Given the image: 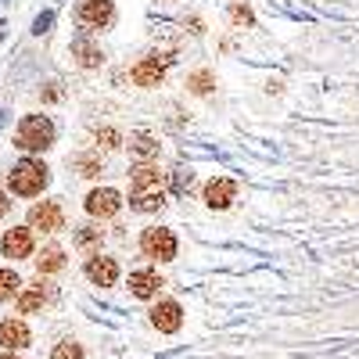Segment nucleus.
Listing matches in <instances>:
<instances>
[{
  "label": "nucleus",
  "mask_w": 359,
  "mask_h": 359,
  "mask_svg": "<svg viewBox=\"0 0 359 359\" xmlns=\"http://www.w3.org/2000/svg\"><path fill=\"white\" fill-rule=\"evenodd\" d=\"M47 184H50V169H47L43 162H36V158H22V162H15V169L8 172V187H11V194H18V198H36Z\"/></svg>",
  "instance_id": "f257e3e1"
},
{
  "label": "nucleus",
  "mask_w": 359,
  "mask_h": 359,
  "mask_svg": "<svg viewBox=\"0 0 359 359\" xmlns=\"http://www.w3.org/2000/svg\"><path fill=\"white\" fill-rule=\"evenodd\" d=\"M54 144V123L47 115H25L15 130V147L18 151H47Z\"/></svg>",
  "instance_id": "f03ea898"
},
{
  "label": "nucleus",
  "mask_w": 359,
  "mask_h": 359,
  "mask_svg": "<svg viewBox=\"0 0 359 359\" xmlns=\"http://www.w3.org/2000/svg\"><path fill=\"white\" fill-rule=\"evenodd\" d=\"M140 252L144 259H155V262H172L180 252V241L169 226H144L140 230Z\"/></svg>",
  "instance_id": "7ed1b4c3"
},
{
  "label": "nucleus",
  "mask_w": 359,
  "mask_h": 359,
  "mask_svg": "<svg viewBox=\"0 0 359 359\" xmlns=\"http://www.w3.org/2000/svg\"><path fill=\"white\" fill-rule=\"evenodd\" d=\"M169 69H172V54H169V50L147 54V57H140V62L130 69V79H133L137 86H144V90H151V86H158V83L165 79Z\"/></svg>",
  "instance_id": "20e7f679"
},
{
  "label": "nucleus",
  "mask_w": 359,
  "mask_h": 359,
  "mask_svg": "<svg viewBox=\"0 0 359 359\" xmlns=\"http://www.w3.org/2000/svg\"><path fill=\"white\" fill-rule=\"evenodd\" d=\"M54 302V287L40 277V280H33V284H22V291L15 294V309H18V316H33V313H40L43 306H50Z\"/></svg>",
  "instance_id": "39448f33"
},
{
  "label": "nucleus",
  "mask_w": 359,
  "mask_h": 359,
  "mask_svg": "<svg viewBox=\"0 0 359 359\" xmlns=\"http://www.w3.org/2000/svg\"><path fill=\"white\" fill-rule=\"evenodd\" d=\"M151 327L158 334H176L180 327H184V306L176 302V298H155V306H151Z\"/></svg>",
  "instance_id": "423d86ee"
},
{
  "label": "nucleus",
  "mask_w": 359,
  "mask_h": 359,
  "mask_svg": "<svg viewBox=\"0 0 359 359\" xmlns=\"http://www.w3.org/2000/svg\"><path fill=\"white\" fill-rule=\"evenodd\" d=\"M29 230H40V233H57L65 230V208L57 201H40L29 208Z\"/></svg>",
  "instance_id": "0eeeda50"
},
{
  "label": "nucleus",
  "mask_w": 359,
  "mask_h": 359,
  "mask_svg": "<svg viewBox=\"0 0 359 359\" xmlns=\"http://www.w3.org/2000/svg\"><path fill=\"white\" fill-rule=\"evenodd\" d=\"M83 273H86V280L94 284V287H115L118 284V259L94 252V255L83 262Z\"/></svg>",
  "instance_id": "6e6552de"
},
{
  "label": "nucleus",
  "mask_w": 359,
  "mask_h": 359,
  "mask_svg": "<svg viewBox=\"0 0 359 359\" xmlns=\"http://www.w3.org/2000/svg\"><path fill=\"white\" fill-rule=\"evenodd\" d=\"M83 208H86L94 219H111L118 208H123V194H118L115 187H94V191L86 194Z\"/></svg>",
  "instance_id": "1a4fd4ad"
},
{
  "label": "nucleus",
  "mask_w": 359,
  "mask_h": 359,
  "mask_svg": "<svg viewBox=\"0 0 359 359\" xmlns=\"http://www.w3.org/2000/svg\"><path fill=\"white\" fill-rule=\"evenodd\" d=\"M115 18V4L111 0H79L76 4V22L86 29H104Z\"/></svg>",
  "instance_id": "9d476101"
},
{
  "label": "nucleus",
  "mask_w": 359,
  "mask_h": 359,
  "mask_svg": "<svg viewBox=\"0 0 359 359\" xmlns=\"http://www.w3.org/2000/svg\"><path fill=\"white\" fill-rule=\"evenodd\" d=\"M0 345H4V352L29 348V345H33V331H29V323H25L22 316H8V320H0Z\"/></svg>",
  "instance_id": "9b49d317"
},
{
  "label": "nucleus",
  "mask_w": 359,
  "mask_h": 359,
  "mask_svg": "<svg viewBox=\"0 0 359 359\" xmlns=\"http://www.w3.org/2000/svg\"><path fill=\"white\" fill-rule=\"evenodd\" d=\"M33 230L29 226H11L4 230V237H0V252H4V259H29L33 255Z\"/></svg>",
  "instance_id": "f8f14e48"
},
{
  "label": "nucleus",
  "mask_w": 359,
  "mask_h": 359,
  "mask_svg": "<svg viewBox=\"0 0 359 359\" xmlns=\"http://www.w3.org/2000/svg\"><path fill=\"white\" fill-rule=\"evenodd\" d=\"M162 287H165V280L158 277V269H133L130 273V294L140 298V302H155Z\"/></svg>",
  "instance_id": "ddd939ff"
},
{
  "label": "nucleus",
  "mask_w": 359,
  "mask_h": 359,
  "mask_svg": "<svg viewBox=\"0 0 359 359\" xmlns=\"http://www.w3.org/2000/svg\"><path fill=\"white\" fill-rule=\"evenodd\" d=\"M237 198V184L230 176H212L205 184V205L208 208H216V212H223V208H230Z\"/></svg>",
  "instance_id": "4468645a"
},
{
  "label": "nucleus",
  "mask_w": 359,
  "mask_h": 359,
  "mask_svg": "<svg viewBox=\"0 0 359 359\" xmlns=\"http://www.w3.org/2000/svg\"><path fill=\"white\" fill-rule=\"evenodd\" d=\"M72 57L79 62V69H97V65L104 62L101 47L90 40V36H76V40H72Z\"/></svg>",
  "instance_id": "2eb2a0df"
},
{
  "label": "nucleus",
  "mask_w": 359,
  "mask_h": 359,
  "mask_svg": "<svg viewBox=\"0 0 359 359\" xmlns=\"http://www.w3.org/2000/svg\"><path fill=\"white\" fill-rule=\"evenodd\" d=\"M33 262H36V273H40V277L62 273V269H65V248H62V245H47Z\"/></svg>",
  "instance_id": "dca6fc26"
},
{
  "label": "nucleus",
  "mask_w": 359,
  "mask_h": 359,
  "mask_svg": "<svg viewBox=\"0 0 359 359\" xmlns=\"http://www.w3.org/2000/svg\"><path fill=\"white\" fill-rule=\"evenodd\" d=\"M158 180H162V169H158L155 162H140V165H133V172H130L133 191H151V187H158Z\"/></svg>",
  "instance_id": "f3484780"
},
{
  "label": "nucleus",
  "mask_w": 359,
  "mask_h": 359,
  "mask_svg": "<svg viewBox=\"0 0 359 359\" xmlns=\"http://www.w3.org/2000/svg\"><path fill=\"white\" fill-rule=\"evenodd\" d=\"M130 208L133 212H158V208H165V194L158 187L151 191H133L130 194Z\"/></svg>",
  "instance_id": "a211bd4d"
},
{
  "label": "nucleus",
  "mask_w": 359,
  "mask_h": 359,
  "mask_svg": "<svg viewBox=\"0 0 359 359\" xmlns=\"http://www.w3.org/2000/svg\"><path fill=\"white\" fill-rule=\"evenodd\" d=\"M187 90H191V94H198V97L212 94V90H216V76L208 72V69H198V72L187 76Z\"/></svg>",
  "instance_id": "6ab92c4d"
},
{
  "label": "nucleus",
  "mask_w": 359,
  "mask_h": 359,
  "mask_svg": "<svg viewBox=\"0 0 359 359\" xmlns=\"http://www.w3.org/2000/svg\"><path fill=\"white\" fill-rule=\"evenodd\" d=\"M18 291H22V277L15 273L11 266H4V269H0V302H11Z\"/></svg>",
  "instance_id": "aec40b11"
},
{
  "label": "nucleus",
  "mask_w": 359,
  "mask_h": 359,
  "mask_svg": "<svg viewBox=\"0 0 359 359\" xmlns=\"http://www.w3.org/2000/svg\"><path fill=\"white\" fill-rule=\"evenodd\" d=\"M130 151L140 155V158H155L158 155V140L151 133H133L130 137Z\"/></svg>",
  "instance_id": "412c9836"
},
{
  "label": "nucleus",
  "mask_w": 359,
  "mask_h": 359,
  "mask_svg": "<svg viewBox=\"0 0 359 359\" xmlns=\"http://www.w3.org/2000/svg\"><path fill=\"white\" fill-rule=\"evenodd\" d=\"M50 359H86V352H83V345L76 338H62L50 348Z\"/></svg>",
  "instance_id": "4be33fe9"
},
{
  "label": "nucleus",
  "mask_w": 359,
  "mask_h": 359,
  "mask_svg": "<svg viewBox=\"0 0 359 359\" xmlns=\"http://www.w3.org/2000/svg\"><path fill=\"white\" fill-rule=\"evenodd\" d=\"M72 165L79 169V176H101V155H94V151H83V155H76L72 158Z\"/></svg>",
  "instance_id": "5701e85b"
},
{
  "label": "nucleus",
  "mask_w": 359,
  "mask_h": 359,
  "mask_svg": "<svg viewBox=\"0 0 359 359\" xmlns=\"http://www.w3.org/2000/svg\"><path fill=\"white\" fill-rule=\"evenodd\" d=\"M101 241H104V230H97V226H79L76 230V248H83V252H90Z\"/></svg>",
  "instance_id": "b1692460"
},
{
  "label": "nucleus",
  "mask_w": 359,
  "mask_h": 359,
  "mask_svg": "<svg viewBox=\"0 0 359 359\" xmlns=\"http://www.w3.org/2000/svg\"><path fill=\"white\" fill-rule=\"evenodd\" d=\"M97 144L104 147V151H115L118 144H123V137H118V130H111V126H104V130H97Z\"/></svg>",
  "instance_id": "393cba45"
},
{
  "label": "nucleus",
  "mask_w": 359,
  "mask_h": 359,
  "mask_svg": "<svg viewBox=\"0 0 359 359\" xmlns=\"http://www.w3.org/2000/svg\"><path fill=\"white\" fill-rule=\"evenodd\" d=\"M191 180H194L191 172H180V169H176V172H172V184H176V194H184V191L191 187Z\"/></svg>",
  "instance_id": "a878e982"
},
{
  "label": "nucleus",
  "mask_w": 359,
  "mask_h": 359,
  "mask_svg": "<svg viewBox=\"0 0 359 359\" xmlns=\"http://www.w3.org/2000/svg\"><path fill=\"white\" fill-rule=\"evenodd\" d=\"M230 15H233V22H245V25L252 22V11H248V8H233Z\"/></svg>",
  "instance_id": "bb28decb"
},
{
  "label": "nucleus",
  "mask_w": 359,
  "mask_h": 359,
  "mask_svg": "<svg viewBox=\"0 0 359 359\" xmlns=\"http://www.w3.org/2000/svg\"><path fill=\"white\" fill-rule=\"evenodd\" d=\"M8 212H11V201H8V194H4V191H0V219H4Z\"/></svg>",
  "instance_id": "cd10ccee"
},
{
  "label": "nucleus",
  "mask_w": 359,
  "mask_h": 359,
  "mask_svg": "<svg viewBox=\"0 0 359 359\" xmlns=\"http://www.w3.org/2000/svg\"><path fill=\"white\" fill-rule=\"evenodd\" d=\"M0 359H18L15 352H0Z\"/></svg>",
  "instance_id": "c85d7f7f"
}]
</instances>
